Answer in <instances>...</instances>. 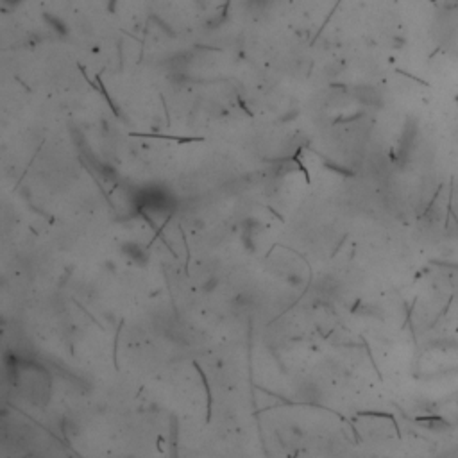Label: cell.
<instances>
[{
    "label": "cell",
    "instance_id": "obj_1",
    "mask_svg": "<svg viewBox=\"0 0 458 458\" xmlns=\"http://www.w3.org/2000/svg\"><path fill=\"white\" fill-rule=\"evenodd\" d=\"M296 456H297V453H296V455H294V456H292V458H296Z\"/></svg>",
    "mask_w": 458,
    "mask_h": 458
}]
</instances>
